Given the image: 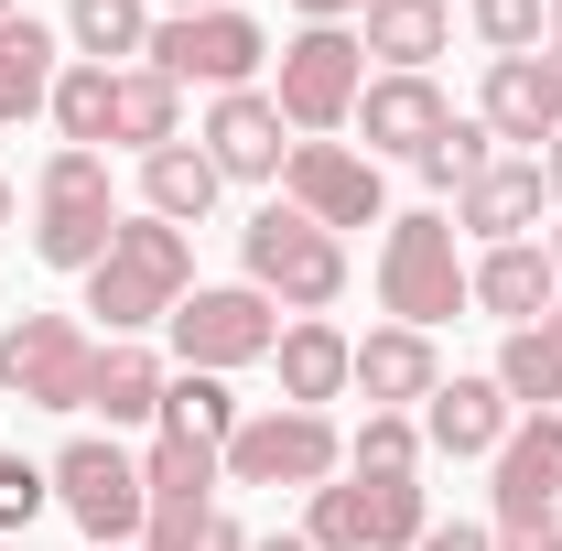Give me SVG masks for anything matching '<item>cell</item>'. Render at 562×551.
<instances>
[{
    "label": "cell",
    "mask_w": 562,
    "mask_h": 551,
    "mask_svg": "<svg viewBox=\"0 0 562 551\" xmlns=\"http://www.w3.org/2000/svg\"><path fill=\"white\" fill-rule=\"evenodd\" d=\"M195 292V238L162 227V216H120L109 260L87 271V314L109 325V346L140 336V325H173V303Z\"/></svg>",
    "instance_id": "obj_1"
},
{
    "label": "cell",
    "mask_w": 562,
    "mask_h": 551,
    "mask_svg": "<svg viewBox=\"0 0 562 551\" xmlns=\"http://www.w3.org/2000/svg\"><path fill=\"white\" fill-rule=\"evenodd\" d=\"M379 303L412 325V336H432V325H454L476 292H465V238H454V216H390V238H379Z\"/></svg>",
    "instance_id": "obj_2"
},
{
    "label": "cell",
    "mask_w": 562,
    "mask_h": 551,
    "mask_svg": "<svg viewBox=\"0 0 562 551\" xmlns=\"http://www.w3.org/2000/svg\"><path fill=\"white\" fill-rule=\"evenodd\" d=\"M238 260H249V292H271V303H292V314H325V303L347 292L336 227H314L292 195H271V206L238 227Z\"/></svg>",
    "instance_id": "obj_3"
},
{
    "label": "cell",
    "mask_w": 562,
    "mask_h": 551,
    "mask_svg": "<svg viewBox=\"0 0 562 551\" xmlns=\"http://www.w3.org/2000/svg\"><path fill=\"white\" fill-rule=\"evenodd\" d=\"M120 238V195H109V151H55L33 173V260L55 271H98Z\"/></svg>",
    "instance_id": "obj_4"
},
{
    "label": "cell",
    "mask_w": 562,
    "mask_h": 551,
    "mask_svg": "<svg viewBox=\"0 0 562 551\" xmlns=\"http://www.w3.org/2000/svg\"><path fill=\"white\" fill-rule=\"evenodd\" d=\"M357 98H368V44H357L347 22H303L292 44H281V87H271V109H281V131H347L357 120Z\"/></svg>",
    "instance_id": "obj_5"
},
{
    "label": "cell",
    "mask_w": 562,
    "mask_h": 551,
    "mask_svg": "<svg viewBox=\"0 0 562 551\" xmlns=\"http://www.w3.org/2000/svg\"><path fill=\"white\" fill-rule=\"evenodd\" d=\"M0 390L22 412H87L98 390V336L76 314H11L0 325Z\"/></svg>",
    "instance_id": "obj_6"
},
{
    "label": "cell",
    "mask_w": 562,
    "mask_h": 551,
    "mask_svg": "<svg viewBox=\"0 0 562 551\" xmlns=\"http://www.w3.org/2000/svg\"><path fill=\"white\" fill-rule=\"evenodd\" d=\"M336 465H347V432L325 412H292V401L227 432V486H336Z\"/></svg>",
    "instance_id": "obj_7"
},
{
    "label": "cell",
    "mask_w": 562,
    "mask_h": 551,
    "mask_svg": "<svg viewBox=\"0 0 562 551\" xmlns=\"http://www.w3.org/2000/svg\"><path fill=\"white\" fill-rule=\"evenodd\" d=\"M44 476H55V508H66V519H76L98 551L140 541V519H151V497H140V454L98 443V432H76V443L44 465Z\"/></svg>",
    "instance_id": "obj_8"
},
{
    "label": "cell",
    "mask_w": 562,
    "mask_h": 551,
    "mask_svg": "<svg viewBox=\"0 0 562 551\" xmlns=\"http://www.w3.org/2000/svg\"><path fill=\"white\" fill-rule=\"evenodd\" d=\"M260 55H271V33H260L249 11H227V0H216V11H162V22H151V66L173 76V87H216V98H227V87L260 76Z\"/></svg>",
    "instance_id": "obj_9"
},
{
    "label": "cell",
    "mask_w": 562,
    "mask_h": 551,
    "mask_svg": "<svg viewBox=\"0 0 562 551\" xmlns=\"http://www.w3.org/2000/svg\"><path fill=\"white\" fill-rule=\"evenodd\" d=\"M271 346H281V303L249 292V281H216V292H184V303H173V357L206 368V379L271 357Z\"/></svg>",
    "instance_id": "obj_10"
},
{
    "label": "cell",
    "mask_w": 562,
    "mask_h": 551,
    "mask_svg": "<svg viewBox=\"0 0 562 551\" xmlns=\"http://www.w3.org/2000/svg\"><path fill=\"white\" fill-rule=\"evenodd\" d=\"M216 476H227V454H216V443L151 432V454H140V497H151V519H140V551H184V541H195V519L216 508Z\"/></svg>",
    "instance_id": "obj_11"
},
{
    "label": "cell",
    "mask_w": 562,
    "mask_h": 551,
    "mask_svg": "<svg viewBox=\"0 0 562 551\" xmlns=\"http://www.w3.org/2000/svg\"><path fill=\"white\" fill-rule=\"evenodd\" d=\"M281 195L314 216V227H379V216H390L379 162H368V151H347V140H292V162H281Z\"/></svg>",
    "instance_id": "obj_12"
},
{
    "label": "cell",
    "mask_w": 562,
    "mask_h": 551,
    "mask_svg": "<svg viewBox=\"0 0 562 551\" xmlns=\"http://www.w3.org/2000/svg\"><path fill=\"white\" fill-rule=\"evenodd\" d=\"M487 465H497V530L552 519V497H562V421H552V412H519Z\"/></svg>",
    "instance_id": "obj_13"
},
{
    "label": "cell",
    "mask_w": 562,
    "mask_h": 551,
    "mask_svg": "<svg viewBox=\"0 0 562 551\" xmlns=\"http://www.w3.org/2000/svg\"><path fill=\"white\" fill-rule=\"evenodd\" d=\"M541 195H552V184H541V162H530V151H497L487 173L454 195V238L508 249V238H530V227H541Z\"/></svg>",
    "instance_id": "obj_14"
},
{
    "label": "cell",
    "mask_w": 562,
    "mask_h": 551,
    "mask_svg": "<svg viewBox=\"0 0 562 551\" xmlns=\"http://www.w3.org/2000/svg\"><path fill=\"white\" fill-rule=\"evenodd\" d=\"M206 162L227 173V184H271L281 162H292V140H281V109L260 98V87H227L206 109Z\"/></svg>",
    "instance_id": "obj_15"
},
{
    "label": "cell",
    "mask_w": 562,
    "mask_h": 551,
    "mask_svg": "<svg viewBox=\"0 0 562 551\" xmlns=\"http://www.w3.org/2000/svg\"><path fill=\"white\" fill-rule=\"evenodd\" d=\"M443 120H454V109H443V87H432V76H368V98H357V131H368V162H379V151H432V140H443Z\"/></svg>",
    "instance_id": "obj_16"
},
{
    "label": "cell",
    "mask_w": 562,
    "mask_h": 551,
    "mask_svg": "<svg viewBox=\"0 0 562 551\" xmlns=\"http://www.w3.org/2000/svg\"><path fill=\"white\" fill-rule=\"evenodd\" d=\"M508 421H519V412H508L497 379H443V390L422 401V454H454V465H465V454H497Z\"/></svg>",
    "instance_id": "obj_17"
},
{
    "label": "cell",
    "mask_w": 562,
    "mask_h": 551,
    "mask_svg": "<svg viewBox=\"0 0 562 551\" xmlns=\"http://www.w3.org/2000/svg\"><path fill=\"white\" fill-rule=\"evenodd\" d=\"M552 249H530V238H508V249H487V260H465V292H476V314H497L508 336L519 325H541L552 314Z\"/></svg>",
    "instance_id": "obj_18"
},
{
    "label": "cell",
    "mask_w": 562,
    "mask_h": 551,
    "mask_svg": "<svg viewBox=\"0 0 562 551\" xmlns=\"http://www.w3.org/2000/svg\"><path fill=\"white\" fill-rule=\"evenodd\" d=\"M347 390H368V412H401V401H432V390H443V357H432V336H412V325H379V336H357V379Z\"/></svg>",
    "instance_id": "obj_19"
},
{
    "label": "cell",
    "mask_w": 562,
    "mask_h": 551,
    "mask_svg": "<svg viewBox=\"0 0 562 551\" xmlns=\"http://www.w3.org/2000/svg\"><path fill=\"white\" fill-rule=\"evenodd\" d=\"M55 55H66V33L55 22H33V11H11L0 22V131H22L33 109H55Z\"/></svg>",
    "instance_id": "obj_20"
},
{
    "label": "cell",
    "mask_w": 562,
    "mask_h": 551,
    "mask_svg": "<svg viewBox=\"0 0 562 551\" xmlns=\"http://www.w3.org/2000/svg\"><path fill=\"white\" fill-rule=\"evenodd\" d=\"M281 401H292V412H325V401H336V390H347L357 379V336H336V325H325V314H303V325H281Z\"/></svg>",
    "instance_id": "obj_21"
},
{
    "label": "cell",
    "mask_w": 562,
    "mask_h": 551,
    "mask_svg": "<svg viewBox=\"0 0 562 551\" xmlns=\"http://www.w3.org/2000/svg\"><path fill=\"white\" fill-rule=\"evenodd\" d=\"M216 173L206 140H162V151H140V216H162V227H195V216L216 206Z\"/></svg>",
    "instance_id": "obj_22"
},
{
    "label": "cell",
    "mask_w": 562,
    "mask_h": 551,
    "mask_svg": "<svg viewBox=\"0 0 562 551\" xmlns=\"http://www.w3.org/2000/svg\"><path fill=\"white\" fill-rule=\"evenodd\" d=\"M162 390H173V368H162L140 336H120V346H98V390H87V412H109V421H162Z\"/></svg>",
    "instance_id": "obj_23"
},
{
    "label": "cell",
    "mask_w": 562,
    "mask_h": 551,
    "mask_svg": "<svg viewBox=\"0 0 562 551\" xmlns=\"http://www.w3.org/2000/svg\"><path fill=\"white\" fill-rule=\"evenodd\" d=\"M487 379L508 390V412H552V401H562V303L541 314V325H519V336L497 346Z\"/></svg>",
    "instance_id": "obj_24"
},
{
    "label": "cell",
    "mask_w": 562,
    "mask_h": 551,
    "mask_svg": "<svg viewBox=\"0 0 562 551\" xmlns=\"http://www.w3.org/2000/svg\"><path fill=\"white\" fill-rule=\"evenodd\" d=\"M357 22H368L357 44H368L390 76H422L432 55H443V0H368Z\"/></svg>",
    "instance_id": "obj_25"
},
{
    "label": "cell",
    "mask_w": 562,
    "mask_h": 551,
    "mask_svg": "<svg viewBox=\"0 0 562 551\" xmlns=\"http://www.w3.org/2000/svg\"><path fill=\"white\" fill-rule=\"evenodd\" d=\"M66 44L76 66H131L151 55V0H66Z\"/></svg>",
    "instance_id": "obj_26"
},
{
    "label": "cell",
    "mask_w": 562,
    "mask_h": 551,
    "mask_svg": "<svg viewBox=\"0 0 562 551\" xmlns=\"http://www.w3.org/2000/svg\"><path fill=\"white\" fill-rule=\"evenodd\" d=\"M497 140H552V98H541V55H497L487 66V109H476Z\"/></svg>",
    "instance_id": "obj_27"
},
{
    "label": "cell",
    "mask_w": 562,
    "mask_h": 551,
    "mask_svg": "<svg viewBox=\"0 0 562 551\" xmlns=\"http://www.w3.org/2000/svg\"><path fill=\"white\" fill-rule=\"evenodd\" d=\"M120 151H162V140H184V87L162 66H120Z\"/></svg>",
    "instance_id": "obj_28"
},
{
    "label": "cell",
    "mask_w": 562,
    "mask_h": 551,
    "mask_svg": "<svg viewBox=\"0 0 562 551\" xmlns=\"http://www.w3.org/2000/svg\"><path fill=\"white\" fill-rule=\"evenodd\" d=\"M55 131H66V151H109V131H120V66L55 76Z\"/></svg>",
    "instance_id": "obj_29"
},
{
    "label": "cell",
    "mask_w": 562,
    "mask_h": 551,
    "mask_svg": "<svg viewBox=\"0 0 562 551\" xmlns=\"http://www.w3.org/2000/svg\"><path fill=\"white\" fill-rule=\"evenodd\" d=\"M238 401H227V379H206V368H173V390H162V432H184V443H216L227 454V432H238Z\"/></svg>",
    "instance_id": "obj_30"
},
{
    "label": "cell",
    "mask_w": 562,
    "mask_h": 551,
    "mask_svg": "<svg viewBox=\"0 0 562 551\" xmlns=\"http://www.w3.org/2000/svg\"><path fill=\"white\" fill-rule=\"evenodd\" d=\"M357 497H368V551H422V530H432L422 476H357Z\"/></svg>",
    "instance_id": "obj_31"
},
{
    "label": "cell",
    "mask_w": 562,
    "mask_h": 551,
    "mask_svg": "<svg viewBox=\"0 0 562 551\" xmlns=\"http://www.w3.org/2000/svg\"><path fill=\"white\" fill-rule=\"evenodd\" d=\"M347 465L357 476H422V421L412 412H368L357 443H347Z\"/></svg>",
    "instance_id": "obj_32"
},
{
    "label": "cell",
    "mask_w": 562,
    "mask_h": 551,
    "mask_svg": "<svg viewBox=\"0 0 562 551\" xmlns=\"http://www.w3.org/2000/svg\"><path fill=\"white\" fill-rule=\"evenodd\" d=\"M487 162H497V131H487V120H443V140L422 151V184H443V195H465V184H476Z\"/></svg>",
    "instance_id": "obj_33"
},
{
    "label": "cell",
    "mask_w": 562,
    "mask_h": 551,
    "mask_svg": "<svg viewBox=\"0 0 562 551\" xmlns=\"http://www.w3.org/2000/svg\"><path fill=\"white\" fill-rule=\"evenodd\" d=\"M476 33H487V55H541L552 0H476Z\"/></svg>",
    "instance_id": "obj_34"
},
{
    "label": "cell",
    "mask_w": 562,
    "mask_h": 551,
    "mask_svg": "<svg viewBox=\"0 0 562 551\" xmlns=\"http://www.w3.org/2000/svg\"><path fill=\"white\" fill-rule=\"evenodd\" d=\"M44 508H55V476H44L33 454H0V541H11V530H33Z\"/></svg>",
    "instance_id": "obj_35"
},
{
    "label": "cell",
    "mask_w": 562,
    "mask_h": 551,
    "mask_svg": "<svg viewBox=\"0 0 562 551\" xmlns=\"http://www.w3.org/2000/svg\"><path fill=\"white\" fill-rule=\"evenodd\" d=\"M314 551H368V497L357 486H314Z\"/></svg>",
    "instance_id": "obj_36"
},
{
    "label": "cell",
    "mask_w": 562,
    "mask_h": 551,
    "mask_svg": "<svg viewBox=\"0 0 562 551\" xmlns=\"http://www.w3.org/2000/svg\"><path fill=\"white\" fill-rule=\"evenodd\" d=\"M422 551H497V530H476V519H432Z\"/></svg>",
    "instance_id": "obj_37"
},
{
    "label": "cell",
    "mask_w": 562,
    "mask_h": 551,
    "mask_svg": "<svg viewBox=\"0 0 562 551\" xmlns=\"http://www.w3.org/2000/svg\"><path fill=\"white\" fill-rule=\"evenodd\" d=\"M184 551H249V530H238L227 508H206V519H195V541H184Z\"/></svg>",
    "instance_id": "obj_38"
},
{
    "label": "cell",
    "mask_w": 562,
    "mask_h": 551,
    "mask_svg": "<svg viewBox=\"0 0 562 551\" xmlns=\"http://www.w3.org/2000/svg\"><path fill=\"white\" fill-rule=\"evenodd\" d=\"M497 551H562V519H530V530H497Z\"/></svg>",
    "instance_id": "obj_39"
},
{
    "label": "cell",
    "mask_w": 562,
    "mask_h": 551,
    "mask_svg": "<svg viewBox=\"0 0 562 551\" xmlns=\"http://www.w3.org/2000/svg\"><path fill=\"white\" fill-rule=\"evenodd\" d=\"M303 22H347V11H368V0H292Z\"/></svg>",
    "instance_id": "obj_40"
},
{
    "label": "cell",
    "mask_w": 562,
    "mask_h": 551,
    "mask_svg": "<svg viewBox=\"0 0 562 551\" xmlns=\"http://www.w3.org/2000/svg\"><path fill=\"white\" fill-rule=\"evenodd\" d=\"M541 184H552V195H562V131L541 140Z\"/></svg>",
    "instance_id": "obj_41"
},
{
    "label": "cell",
    "mask_w": 562,
    "mask_h": 551,
    "mask_svg": "<svg viewBox=\"0 0 562 551\" xmlns=\"http://www.w3.org/2000/svg\"><path fill=\"white\" fill-rule=\"evenodd\" d=\"M541 98H552V120H562V55H541Z\"/></svg>",
    "instance_id": "obj_42"
},
{
    "label": "cell",
    "mask_w": 562,
    "mask_h": 551,
    "mask_svg": "<svg viewBox=\"0 0 562 551\" xmlns=\"http://www.w3.org/2000/svg\"><path fill=\"white\" fill-rule=\"evenodd\" d=\"M249 551H314V541H249Z\"/></svg>",
    "instance_id": "obj_43"
},
{
    "label": "cell",
    "mask_w": 562,
    "mask_h": 551,
    "mask_svg": "<svg viewBox=\"0 0 562 551\" xmlns=\"http://www.w3.org/2000/svg\"><path fill=\"white\" fill-rule=\"evenodd\" d=\"M552 55H562V0H552Z\"/></svg>",
    "instance_id": "obj_44"
},
{
    "label": "cell",
    "mask_w": 562,
    "mask_h": 551,
    "mask_svg": "<svg viewBox=\"0 0 562 551\" xmlns=\"http://www.w3.org/2000/svg\"><path fill=\"white\" fill-rule=\"evenodd\" d=\"M173 11H216V0H173Z\"/></svg>",
    "instance_id": "obj_45"
},
{
    "label": "cell",
    "mask_w": 562,
    "mask_h": 551,
    "mask_svg": "<svg viewBox=\"0 0 562 551\" xmlns=\"http://www.w3.org/2000/svg\"><path fill=\"white\" fill-rule=\"evenodd\" d=\"M0 216H11V184H0Z\"/></svg>",
    "instance_id": "obj_46"
},
{
    "label": "cell",
    "mask_w": 562,
    "mask_h": 551,
    "mask_svg": "<svg viewBox=\"0 0 562 551\" xmlns=\"http://www.w3.org/2000/svg\"><path fill=\"white\" fill-rule=\"evenodd\" d=\"M552 271H562V238H552Z\"/></svg>",
    "instance_id": "obj_47"
},
{
    "label": "cell",
    "mask_w": 562,
    "mask_h": 551,
    "mask_svg": "<svg viewBox=\"0 0 562 551\" xmlns=\"http://www.w3.org/2000/svg\"><path fill=\"white\" fill-rule=\"evenodd\" d=\"M0 22H11V0H0Z\"/></svg>",
    "instance_id": "obj_48"
},
{
    "label": "cell",
    "mask_w": 562,
    "mask_h": 551,
    "mask_svg": "<svg viewBox=\"0 0 562 551\" xmlns=\"http://www.w3.org/2000/svg\"><path fill=\"white\" fill-rule=\"evenodd\" d=\"M120 551H140V541H120Z\"/></svg>",
    "instance_id": "obj_49"
}]
</instances>
